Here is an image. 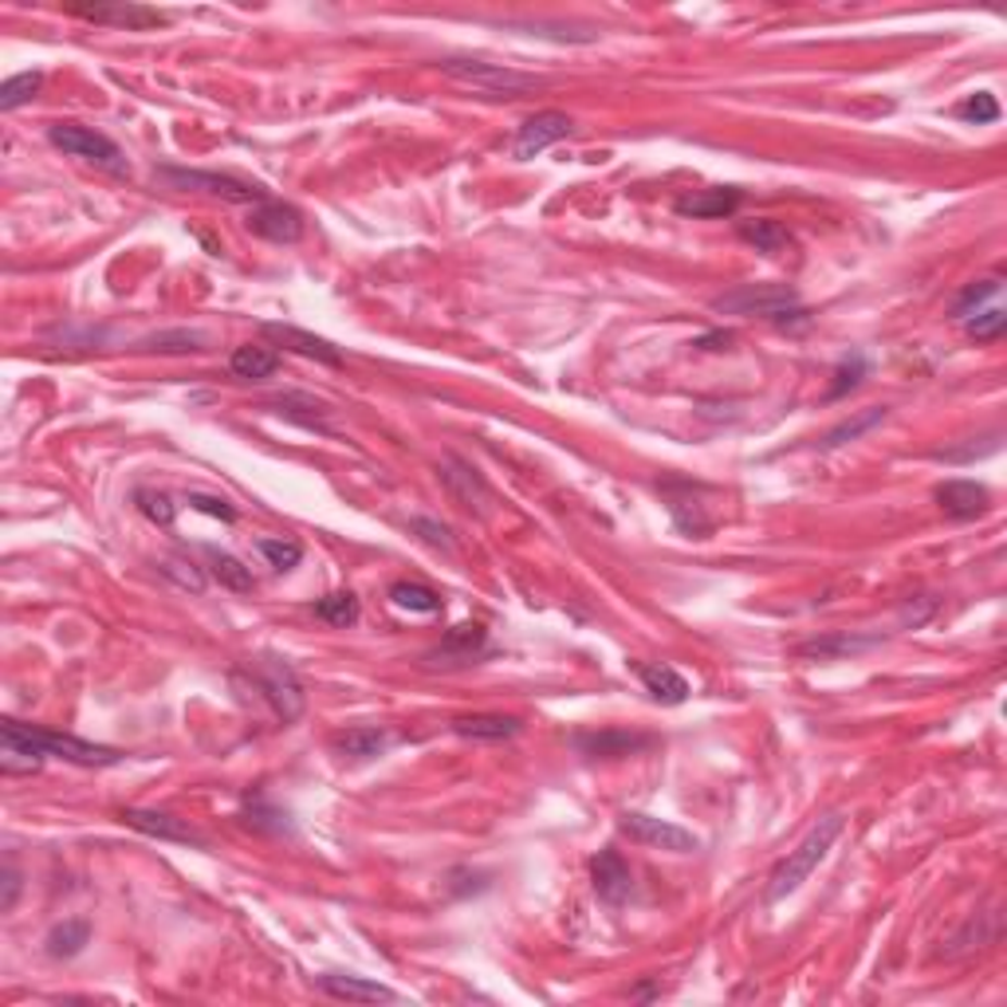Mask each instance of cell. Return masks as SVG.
Masks as SVG:
<instances>
[{"instance_id":"cell-13","label":"cell","mask_w":1007,"mask_h":1007,"mask_svg":"<svg viewBox=\"0 0 1007 1007\" xmlns=\"http://www.w3.org/2000/svg\"><path fill=\"white\" fill-rule=\"evenodd\" d=\"M123 822H126V826H134L138 834L162 838V843H182V846H197V850H206V838H201V834H197L186 819H174V815H165V811H142V807H126Z\"/></svg>"},{"instance_id":"cell-40","label":"cell","mask_w":1007,"mask_h":1007,"mask_svg":"<svg viewBox=\"0 0 1007 1007\" xmlns=\"http://www.w3.org/2000/svg\"><path fill=\"white\" fill-rule=\"evenodd\" d=\"M956 114H960L965 123H972V126H987V123H996V119H999V103H996V95L977 91V95H968L965 103L956 107Z\"/></svg>"},{"instance_id":"cell-38","label":"cell","mask_w":1007,"mask_h":1007,"mask_svg":"<svg viewBox=\"0 0 1007 1007\" xmlns=\"http://www.w3.org/2000/svg\"><path fill=\"white\" fill-rule=\"evenodd\" d=\"M138 500V512L150 520V524H158V527H170L174 524V515H177V503L170 500L165 493H154V488H142V493L134 496Z\"/></svg>"},{"instance_id":"cell-41","label":"cell","mask_w":1007,"mask_h":1007,"mask_svg":"<svg viewBox=\"0 0 1007 1007\" xmlns=\"http://www.w3.org/2000/svg\"><path fill=\"white\" fill-rule=\"evenodd\" d=\"M862 374H866V355H850V359H843V366L834 371L831 398H843L846 390H854V386L862 382Z\"/></svg>"},{"instance_id":"cell-18","label":"cell","mask_w":1007,"mask_h":1007,"mask_svg":"<svg viewBox=\"0 0 1007 1007\" xmlns=\"http://www.w3.org/2000/svg\"><path fill=\"white\" fill-rule=\"evenodd\" d=\"M936 503H941L945 515H953V520H977L980 512H987L992 496H987V488L977 481H945L936 488Z\"/></svg>"},{"instance_id":"cell-21","label":"cell","mask_w":1007,"mask_h":1007,"mask_svg":"<svg viewBox=\"0 0 1007 1007\" xmlns=\"http://www.w3.org/2000/svg\"><path fill=\"white\" fill-rule=\"evenodd\" d=\"M327 996L335 999H355V1004H390V999H398V992L386 984H374V980L366 977H339V972H331V977H319L315 980Z\"/></svg>"},{"instance_id":"cell-20","label":"cell","mask_w":1007,"mask_h":1007,"mask_svg":"<svg viewBox=\"0 0 1007 1007\" xmlns=\"http://www.w3.org/2000/svg\"><path fill=\"white\" fill-rule=\"evenodd\" d=\"M484 646V626L481 622H464V626H452L449 634H445V642L433 654H425V658L433 661V666H469V661L476 658V649Z\"/></svg>"},{"instance_id":"cell-16","label":"cell","mask_w":1007,"mask_h":1007,"mask_svg":"<svg viewBox=\"0 0 1007 1007\" xmlns=\"http://www.w3.org/2000/svg\"><path fill=\"white\" fill-rule=\"evenodd\" d=\"M874 646H882V634H850V630H843V634L811 637V642H803L795 654H799V658H815V661H834V658L866 654V649H874Z\"/></svg>"},{"instance_id":"cell-3","label":"cell","mask_w":1007,"mask_h":1007,"mask_svg":"<svg viewBox=\"0 0 1007 1007\" xmlns=\"http://www.w3.org/2000/svg\"><path fill=\"white\" fill-rule=\"evenodd\" d=\"M712 311H720V315H760L771 319L775 327L811 323L799 296L792 288H783V284H741L736 291H724V296L712 299Z\"/></svg>"},{"instance_id":"cell-39","label":"cell","mask_w":1007,"mask_h":1007,"mask_svg":"<svg viewBox=\"0 0 1007 1007\" xmlns=\"http://www.w3.org/2000/svg\"><path fill=\"white\" fill-rule=\"evenodd\" d=\"M965 331H968V335H972L977 343L999 339V335L1007 331V311H999V308L977 311V315H968V319H965Z\"/></svg>"},{"instance_id":"cell-46","label":"cell","mask_w":1007,"mask_h":1007,"mask_svg":"<svg viewBox=\"0 0 1007 1007\" xmlns=\"http://www.w3.org/2000/svg\"><path fill=\"white\" fill-rule=\"evenodd\" d=\"M0 885H4V890H0V909L9 913L12 905H16V897H21V890H24L21 870H16V866H12V862L4 866V874H0Z\"/></svg>"},{"instance_id":"cell-11","label":"cell","mask_w":1007,"mask_h":1007,"mask_svg":"<svg viewBox=\"0 0 1007 1007\" xmlns=\"http://www.w3.org/2000/svg\"><path fill=\"white\" fill-rule=\"evenodd\" d=\"M575 130V123H571V114H563V111H539V114H532L520 130H515V138H512V154L515 158H535V154H544L547 146H556L559 138H567V134Z\"/></svg>"},{"instance_id":"cell-10","label":"cell","mask_w":1007,"mask_h":1007,"mask_svg":"<svg viewBox=\"0 0 1007 1007\" xmlns=\"http://www.w3.org/2000/svg\"><path fill=\"white\" fill-rule=\"evenodd\" d=\"M72 16L95 24H114V28L126 32H142V28H162L170 24V12L146 9V4H126V0H114V4H75Z\"/></svg>"},{"instance_id":"cell-36","label":"cell","mask_w":1007,"mask_h":1007,"mask_svg":"<svg viewBox=\"0 0 1007 1007\" xmlns=\"http://www.w3.org/2000/svg\"><path fill=\"white\" fill-rule=\"evenodd\" d=\"M999 288H1004V284H999V276H992V279H977V284H968V288L953 299V315H956V319L977 315V311L984 308L987 299H996V296H999Z\"/></svg>"},{"instance_id":"cell-5","label":"cell","mask_w":1007,"mask_h":1007,"mask_svg":"<svg viewBox=\"0 0 1007 1007\" xmlns=\"http://www.w3.org/2000/svg\"><path fill=\"white\" fill-rule=\"evenodd\" d=\"M48 142H52L55 150H63L67 158H83V162L99 165V170H107V174H114V177L130 174V162H126L123 150H119L107 134L91 130V126L55 123V126H48Z\"/></svg>"},{"instance_id":"cell-32","label":"cell","mask_w":1007,"mask_h":1007,"mask_svg":"<svg viewBox=\"0 0 1007 1007\" xmlns=\"http://www.w3.org/2000/svg\"><path fill=\"white\" fill-rule=\"evenodd\" d=\"M43 87V72H21L12 75V79H4V87H0V111H16V107L32 103L36 95H40Z\"/></svg>"},{"instance_id":"cell-7","label":"cell","mask_w":1007,"mask_h":1007,"mask_svg":"<svg viewBox=\"0 0 1007 1007\" xmlns=\"http://www.w3.org/2000/svg\"><path fill=\"white\" fill-rule=\"evenodd\" d=\"M170 189H197V194L221 197V201H233V206H260L268 201V189L252 186V182H240L233 174H213V170H177V165H162L158 170Z\"/></svg>"},{"instance_id":"cell-31","label":"cell","mask_w":1007,"mask_h":1007,"mask_svg":"<svg viewBox=\"0 0 1007 1007\" xmlns=\"http://www.w3.org/2000/svg\"><path fill=\"white\" fill-rule=\"evenodd\" d=\"M315 618H323L331 626H355L359 622V598H355V590H335V595L315 602Z\"/></svg>"},{"instance_id":"cell-19","label":"cell","mask_w":1007,"mask_h":1007,"mask_svg":"<svg viewBox=\"0 0 1007 1007\" xmlns=\"http://www.w3.org/2000/svg\"><path fill=\"white\" fill-rule=\"evenodd\" d=\"M520 729H524L520 720L500 717V712H473V717L452 720V732H457L461 741H484V744L512 741V736H520Z\"/></svg>"},{"instance_id":"cell-14","label":"cell","mask_w":1007,"mask_h":1007,"mask_svg":"<svg viewBox=\"0 0 1007 1007\" xmlns=\"http://www.w3.org/2000/svg\"><path fill=\"white\" fill-rule=\"evenodd\" d=\"M571 744H575L583 756H590V760H622V756H634V751L649 748L654 736H646V732H626V729H607V732H575Z\"/></svg>"},{"instance_id":"cell-37","label":"cell","mask_w":1007,"mask_h":1007,"mask_svg":"<svg viewBox=\"0 0 1007 1007\" xmlns=\"http://www.w3.org/2000/svg\"><path fill=\"white\" fill-rule=\"evenodd\" d=\"M245 815H248V822L257 826V831H268V834H284V831H291V822H288V811H279V807H268L264 803V795H248L245 799Z\"/></svg>"},{"instance_id":"cell-22","label":"cell","mask_w":1007,"mask_h":1007,"mask_svg":"<svg viewBox=\"0 0 1007 1007\" xmlns=\"http://www.w3.org/2000/svg\"><path fill=\"white\" fill-rule=\"evenodd\" d=\"M268 406H272L284 422H296V425H303V430H315V433H331L327 406L315 401L311 394H279V398H272Z\"/></svg>"},{"instance_id":"cell-8","label":"cell","mask_w":1007,"mask_h":1007,"mask_svg":"<svg viewBox=\"0 0 1007 1007\" xmlns=\"http://www.w3.org/2000/svg\"><path fill=\"white\" fill-rule=\"evenodd\" d=\"M618 826H622V834H630V838H634V843H642V846H658V850H669V854H693V850H700L697 834L685 831V826H677V822L658 819V815L626 811L622 819H618Z\"/></svg>"},{"instance_id":"cell-9","label":"cell","mask_w":1007,"mask_h":1007,"mask_svg":"<svg viewBox=\"0 0 1007 1007\" xmlns=\"http://www.w3.org/2000/svg\"><path fill=\"white\" fill-rule=\"evenodd\" d=\"M248 233L260 240H272V245H296L303 237V213L296 206H284V201H260L248 213Z\"/></svg>"},{"instance_id":"cell-28","label":"cell","mask_w":1007,"mask_h":1007,"mask_svg":"<svg viewBox=\"0 0 1007 1007\" xmlns=\"http://www.w3.org/2000/svg\"><path fill=\"white\" fill-rule=\"evenodd\" d=\"M43 945H48V956H55V960H72V956H79L83 948L91 945V921H83V917L60 921Z\"/></svg>"},{"instance_id":"cell-2","label":"cell","mask_w":1007,"mask_h":1007,"mask_svg":"<svg viewBox=\"0 0 1007 1007\" xmlns=\"http://www.w3.org/2000/svg\"><path fill=\"white\" fill-rule=\"evenodd\" d=\"M843 826H846L843 815H822L811 831H807V838H803V843L795 846V850L787 854V858H783L775 870H771L768 890H763V902L775 905V902H783V897H792L795 890H799V885L807 882L815 870H819L822 858L831 854L834 838L843 834Z\"/></svg>"},{"instance_id":"cell-43","label":"cell","mask_w":1007,"mask_h":1007,"mask_svg":"<svg viewBox=\"0 0 1007 1007\" xmlns=\"http://www.w3.org/2000/svg\"><path fill=\"white\" fill-rule=\"evenodd\" d=\"M189 508H197V512L213 515V520H225V524H233L237 520V512H233V503H225L221 496H209V493H189L186 496Z\"/></svg>"},{"instance_id":"cell-29","label":"cell","mask_w":1007,"mask_h":1007,"mask_svg":"<svg viewBox=\"0 0 1007 1007\" xmlns=\"http://www.w3.org/2000/svg\"><path fill=\"white\" fill-rule=\"evenodd\" d=\"M741 240H748L756 252H768V257H775V252H783V248L792 245V233L780 225V221H741Z\"/></svg>"},{"instance_id":"cell-17","label":"cell","mask_w":1007,"mask_h":1007,"mask_svg":"<svg viewBox=\"0 0 1007 1007\" xmlns=\"http://www.w3.org/2000/svg\"><path fill=\"white\" fill-rule=\"evenodd\" d=\"M634 673L642 677L646 693L658 705H685L689 700V681L681 677L673 666H661V661H634Z\"/></svg>"},{"instance_id":"cell-26","label":"cell","mask_w":1007,"mask_h":1007,"mask_svg":"<svg viewBox=\"0 0 1007 1007\" xmlns=\"http://www.w3.org/2000/svg\"><path fill=\"white\" fill-rule=\"evenodd\" d=\"M209 559V571H213V579L221 586H228V590H237V595H248L252 586H257V579H252V567H245L237 556H228V551H221V547H201Z\"/></svg>"},{"instance_id":"cell-27","label":"cell","mask_w":1007,"mask_h":1007,"mask_svg":"<svg viewBox=\"0 0 1007 1007\" xmlns=\"http://www.w3.org/2000/svg\"><path fill=\"white\" fill-rule=\"evenodd\" d=\"M442 476H445V484H449L452 493L464 500V508H473V503L476 508H484V500H488V484L481 481V473H476L473 464H464L461 457H449Z\"/></svg>"},{"instance_id":"cell-45","label":"cell","mask_w":1007,"mask_h":1007,"mask_svg":"<svg viewBox=\"0 0 1007 1007\" xmlns=\"http://www.w3.org/2000/svg\"><path fill=\"white\" fill-rule=\"evenodd\" d=\"M410 527H413V532H418V535H422L425 544L442 547V551H452L449 527H445V524H437V520H430V515H413V520H410Z\"/></svg>"},{"instance_id":"cell-4","label":"cell","mask_w":1007,"mask_h":1007,"mask_svg":"<svg viewBox=\"0 0 1007 1007\" xmlns=\"http://www.w3.org/2000/svg\"><path fill=\"white\" fill-rule=\"evenodd\" d=\"M437 67H442L449 79L464 83V87H473V91H481V95H493V99H520V95L544 87L539 75L512 72V67H503V63L457 60V55H452V60H442Z\"/></svg>"},{"instance_id":"cell-23","label":"cell","mask_w":1007,"mask_h":1007,"mask_svg":"<svg viewBox=\"0 0 1007 1007\" xmlns=\"http://www.w3.org/2000/svg\"><path fill=\"white\" fill-rule=\"evenodd\" d=\"M673 209H677L681 216H732L741 209V189H732V186L700 189V194L681 197Z\"/></svg>"},{"instance_id":"cell-12","label":"cell","mask_w":1007,"mask_h":1007,"mask_svg":"<svg viewBox=\"0 0 1007 1007\" xmlns=\"http://www.w3.org/2000/svg\"><path fill=\"white\" fill-rule=\"evenodd\" d=\"M260 335L272 339L276 347L299 355V359H315V362H323V366H343V350L335 347V343L319 339V335L303 331V327H291V323H264Z\"/></svg>"},{"instance_id":"cell-33","label":"cell","mask_w":1007,"mask_h":1007,"mask_svg":"<svg viewBox=\"0 0 1007 1007\" xmlns=\"http://www.w3.org/2000/svg\"><path fill=\"white\" fill-rule=\"evenodd\" d=\"M142 347H146V350H162V355H189V350H201V347H206V335H201V331H189V327L158 331V335L142 339Z\"/></svg>"},{"instance_id":"cell-15","label":"cell","mask_w":1007,"mask_h":1007,"mask_svg":"<svg viewBox=\"0 0 1007 1007\" xmlns=\"http://www.w3.org/2000/svg\"><path fill=\"white\" fill-rule=\"evenodd\" d=\"M590 885H595L598 902L607 905H622L630 897V890H634V874H630L626 858L618 850H598L595 858H590Z\"/></svg>"},{"instance_id":"cell-30","label":"cell","mask_w":1007,"mask_h":1007,"mask_svg":"<svg viewBox=\"0 0 1007 1007\" xmlns=\"http://www.w3.org/2000/svg\"><path fill=\"white\" fill-rule=\"evenodd\" d=\"M390 602L401 610H413V614H437L445 607L442 595L425 583H394L390 586Z\"/></svg>"},{"instance_id":"cell-35","label":"cell","mask_w":1007,"mask_h":1007,"mask_svg":"<svg viewBox=\"0 0 1007 1007\" xmlns=\"http://www.w3.org/2000/svg\"><path fill=\"white\" fill-rule=\"evenodd\" d=\"M885 422V410H862L858 418H850V422H843V425H834L826 437H822V449H838V445H846V442H854V437H862L866 430H874V425H882Z\"/></svg>"},{"instance_id":"cell-42","label":"cell","mask_w":1007,"mask_h":1007,"mask_svg":"<svg viewBox=\"0 0 1007 1007\" xmlns=\"http://www.w3.org/2000/svg\"><path fill=\"white\" fill-rule=\"evenodd\" d=\"M162 575H170L177 586H186V590H194V595H201V590H206V575H201L194 563H177V559H165Z\"/></svg>"},{"instance_id":"cell-34","label":"cell","mask_w":1007,"mask_h":1007,"mask_svg":"<svg viewBox=\"0 0 1007 1007\" xmlns=\"http://www.w3.org/2000/svg\"><path fill=\"white\" fill-rule=\"evenodd\" d=\"M257 551L268 559V567H276V571H291V567H299V559H303V544H299V539H279V535L257 539Z\"/></svg>"},{"instance_id":"cell-47","label":"cell","mask_w":1007,"mask_h":1007,"mask_svg":"<svg viewBox=\"0 0 1007 1007\" xmlns=\"http://www.w3.org/2000/svg\"><path fill=\"white\" fill-rule=\"evenodd\" d=\"M732 343V335L729 331H712V335H700L697 339V347H705V350H720V347H729Z\"/></svg>"},{"instance_id":"cell-6","label":"cell","mask_w":1007,"mask_h":1007,"mask_svg":"<svg viewBox=\"0 0 1007 1007\" xmlns=\"http://www.w3.org/2000/svg\"><path fill=\"white\" fill-rule=\"evenodd\" d=\"M248 677H252V685L264 693V700L272 705V712H276L284 724L303 717V685H299L296 669L284 658L264 654V658L248 661Z\"/></svg>"},{"instance_id":"cell-1","label":"cell","mask_w":1007,"mask_h":1007,"mask_svg":"<svg viewBox=\"0 0 1007 1007\" xmlns=\"http://www.w3.org/2000/svg\"><path fill=\"white\" fill-rule=\"evenodd\" d=\"M0 744H16V748L40 756V760H67L79 763V768H114L123 760L119 748H107V744H91L79 741V736H63L52 729H36V724H21V720H4L0 724Z\"/></svg>"},{"instance_id":"cell-44","label":"cell","mask_w":1007,"mask_h":1007,"mask_svg":"<svg viewBox=\"0 0 1007 1007\" xmlns=\"http://www.w3.org/2000/svg\"><path fill=\"white\" fill-rule=\"evenodd\" d=\"M999 449V433H992V442L987 445H965V449H936L933 457L936 461H948V464H965V461H977V457H987V452Z\"/></svg>"},{"instance_id":"cell-25","label":"cell","mask_w":1007,"mask_h":1007,"mask_svg":"<svg viewBox=\"0 0 1007 1007\" xmlns=\"http://www.w3.org/2000/svg\"><path fill=\"white\" fill-rule=\"evenodd\" d=\"M279 366V355L268 347H252V343H245V347L233 350V359H228V371L237 374V378L245 382H264L272 378Z\"/></svg>"},{"instance_id":"cell-24","label":"cell","mask_w":1007,"mask_h":1007,"mask_svg":"<svg viewBox=\"0 0 1007 1007\" xmlns=\"http://www.w3.org/2000/svg\"><path fill=\"white\" fill-rule=\"evenodd\" d=\"M390 744H394V736L386 729H350L335 736V748H339V756H347V760H374V756H382Z\"/></svg>"}]
</instances>
